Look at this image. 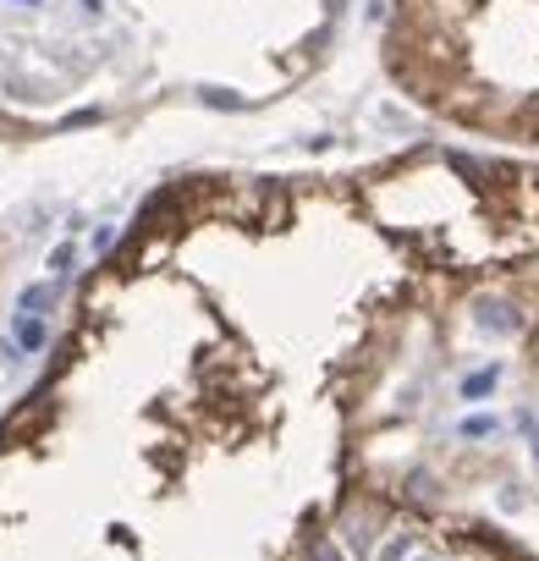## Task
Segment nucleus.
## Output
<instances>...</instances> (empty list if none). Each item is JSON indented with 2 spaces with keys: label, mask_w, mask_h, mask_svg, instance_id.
Listing matches in <instances>:
<instances>
[{
  "label": "nucleus",
  "mask_w": 539,
  "mask_h": 561,
  "mask_svg": "<svg viewBox=\"0 0 539 561\" xmlns=\"http://www.w3.org/2000/svg\"><path fill=\"white\" fill-rule=\"evenodd\" d=\"M0 561H539V165L160 187L0 419Z\"/></svg>",
  "instance_id": "f257e3e1"
},
{
  "label": "nucleus",
  "mask_w": 539,
  "mask_h": 561,
  "mask_svg": "<svg viewBox=\"0 0 539 561\" xmlns=\"http://www.w3.org/2000/svg\"><path fill=\"white\" fill-rule=\"evenodd\" d=\"M380 61L424 116L539 149V0H391Z\"/></svg>",
  "instance_id": "f03ea898"
},
{
  "label": "nucleus",
  "mask_w": 539,
  "mask_h": 561,
  "mask_svg": "<svg viewBox=\"0 0 539 561\" xmlns=\"http://www.w3.org/2000/svg\"><path fill=\"white\" fill-rule=\"evenodd\" d=\"M12 331H18V347L28 353H50V325L39 314H12Z\"/></svg>",
  "instance_id": "7ed1b4c3"
},
{
  "label": "nucleus",
  "mask_w": 539,
  "mask_h": 561,
  "mask_svg": "<svg viewBox=\"0 0 539 561\" xmlns=\"http://www.w3.org/2000/svg\"><path fill=\"white\" fill-rule=\"evenodd\" d=\"M18 7H39V0H18Z\"/></svg>",
  "instance_id": "20e7f679"
}]
</instances>
